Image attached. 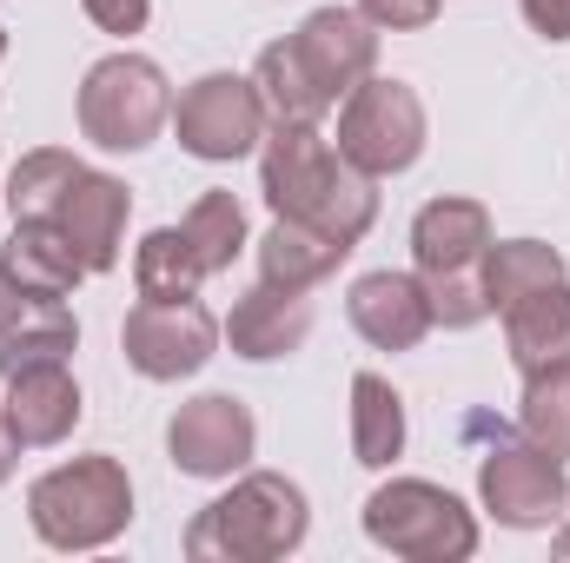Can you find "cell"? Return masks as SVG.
Here are the masks:
<instances>
[{
    "label": "cell",
    "mask_w": 570,
    "mask_h": 563,
    "mask_svg": "<svg viewBox=\"0 0 570 563\" xmlns=\"http://www.w3.org/2000/svg\"><path fill=\"white\" fill-rule=\"evenodd\" d=\"M365 537L405 563H464L478 551V517L425 477H392L365 497Z\"/></svg>",
    "instance_id": "8992f818"
},
{
    "label": "cell",
    "mask_w": 570,
    "mask_h": 563,
    "mask_svg": "<svg viewBox=\"0 0 570 563\" xmlns=\"http://www.w3.org/2000/svg\"><path fill=\"white\" fill-rule=\"evenodd\" d=\"M0 412H7V431L20 437V451H47V444L73 437L87 405H80V385H73L67 358H47V365H27V372L7 378Z\"/></svg>",
    "instance_id": "9a60e30c"
},
{
    "label": "cell",
    "mask_w": 570,
    "mask_h": 563,
    "mask_svg": "<svg viewBox=\"0 0 570 563\" xmlns=\"http://www.w3.org/2000/svg\"><path fill=\"white\" fill-rule=\"evenodd\" d=\"M345 318L379 352H412V345H425V332L438 325L419 273H365L352 285V298H345Z\"/></svg>",
    "instance_id": "5bb4252c"
},
{
    "label": "cell",
    "mask_w": 570,
    "mask_h": 563,
    "mask_svg": "<svg viewBox=\"0 0 570 563\" xmlns=\"http://www.w3.org/2000/svg\"><path fill=\"white\" fill-rule=\"evenodd\" d=\"M253 87H259V100H266V120H273V127H318V120L332 113V100L318 93V80L298 67L292 40H273V47L259 53Z\"/></svg>",
    "instance_id": "44dd1931"
},
{
    "label": "cell",
    "mask_w": 570,
    "mask_h": 563,
    "mask_svg": "<svg viewBox=\"0 0 570 563\" xmlns=\"http://www.w3.org/2000/svg\"><path fill=\"white\" fill-rule=\"evenodd\" d=\"M564 259L544 246V239H491V253H484V298H491V312H504V305H518V298H531V292H544V285H564Z\"/></svg>",
    "instance_id": "603a6c76"
},
{
    "label": "cell",
    "mask_w": 570,
    "mask_h": 563,
    "mask_svg": "<svg viewBox=\"0 0 570 563\" xmlns=\"http://www.w3.org/2000/svg\"><path fill=\"white\" fill-rule=\"evenodd\" d=\"M551 551H558V557L570 563V524H564V531H558V544H551Z\"/></svg>",
    "instance_id": "4dcf8cb0"
},
{
    "label": "cell",
    "mask_w": 570,
    "mask_h": 563,
    "mask_svg": "<svg viewBox=\"0 0 570 563\" xmlns=\"http://www.w3.org/2000/svg\"><path fill=\"white\" fill-rule=\"evenodd\" d=\"M80 345V318L67 312V298H33L0 273V378L67 358Z\"/></svg>",
    "instance_id": "2e32d148"
},
{
    "label": "cell",
    "mask_w": 570,
    "mask_h": 563,
    "mask_svg": "<svg viewBox=\"0 0 570 563\" xmlns=\"http://www.w3.org/2000/svg\"><path fill=\"white\" fill-rule=\"evenodd\" d=\"M518 431H524L538 451L570 457V358H564V365H544V372H524Z\"/></svg>",
    "instance_id": "d4e9b609"
},
{
    "label": "cell",
    "mask_w": 570,
    "mask_h": 563,
    "mask_svg": "<svg viewBox=\"0 0 570 563\" xmlns=\"http://www.w3.org/2000/svg\"><path fill=\"white\" fill-rule=\"evenodd\" d=\"M173 127H179V146L193 159L226 166V159H246L253 146H266V127L273 120H266V100H259L253 80H239V73H199L179 93Z\"/></svg>",
    "instance_id": "30bf717a"
},
{
    "label": "cell",
    "mask_w": 570,
    "mask_h": 563,
    "mask_svg": "<svg viewBox=\"0 0 570 563\" xmlns=\"http://www.w3.org/2000/svg\"><path fill=\"white\" fill-rule=\"evenodd\" d=\"M305 491L279 471L239 477L226 497H213L186 524V557L193 563H279L305 544Z\"/></svg>",
    "instance_id": "3957f363"
},
{
    "label": "cell",
    "mask_w": 570,
    "mask_h": 563,
    "mask_svg": "<svg viewBox=\"0 0 570 563\" xmlns=\"http://www.w3.org/2000/svg\"><path fill=\"white\" fill-rule=\"evenodd\" d=\"M27 524L47 551H100L134 524V477L120 457L94 451L73 464H53L27 484Z\"/></svg>",
    "instance_id": "277c9868"
},
{
    "label": "cell",
    "mask_w": 570,
    "mask_h": 563,
    "mask_svg": "<svg viewBox=\"0 0 570 563\" xmlns=\"http://www.w3.org/2000/svg\"><path fill=\"white\" fill-rule=\"evenodd\" d=\"M0 60H7V33H0Z\"/></svg>",
    "instance_id": "1f68e13d"
},
{
    "label": "cell",
    "mask_w": 570,
    "mask_h": 563,
    "mask_svg": "<svg viewBox=\"0 0 570 563\" xmlns=\"http://www.w3.org/2000/svg\"><path fill=\"white\" fill-rule=\"evenodd\" d=\"M358 13L379 33H419V27L438 20V0H358Z\"/></svg>",
    "instance_id": "4316f807"
},
{
    "label": "cell",
    "mask_w": 570,
    "mask_h": 563,
    "mask_svg": "<svg viewBox=\"0 0 570 563\" xmlns=\"http://www.w3.org/2000/svg\"><path fill=\"white\" fill-rule=\"evenodd\" d=\"M399 451H405V405H399V392L379 372H358L352 378V457L365 471H385Z\"/></svg>",
    "instance_id": "7402d4cb"
},
{
    "label": "cell",
    "mask_w": 570,
    "mask_h": 563,
    "mask_svg": "<svg viewBox=\"0 0 570 563\" xmlns=\"http://www.w3.org/2000/svg\"><path fill=\"white\" fill-rule=\"evenodd\" d=\"M253 444H259V424L233 392H206V398L179 405L166 424V451L186 477H233V471H246Z\"/></svg>",
    "instance_id": "7c38bea8"
},
{
    "label": "cell",
    "mask_w": 570,
    "mask_h": 563,
    "mask_svg": "<svg viewBox=\"0 0 570 563\" xmlns=\"http://www.w3.org/2000/svg\"><path fill=\"white\" fill-rule=\"evenodd\" d=\"M478 497L498 524L511 531H544L570 511V477H564V457L538 451L531 437L511 444L504 424H498V444L478 457Z\"/></svg>",
    "instance_id": "9c48e42d"
},
{
    "label": "cell",
    "mask_w": 570,
    "mask_h": 563,
    "mask_svg": "<svg viewBox=\"0 0 570 563\" xmlns=\"http://www.w3.org/2000/svg\"><path fill=\"white\" fill-rule=\"evenodd\" d=\"M312 338V305L305 292H285V285L259 279L253 292L233 298V318H226V345L253 365H273L285 352H298Z\"/></svg>",
    "instance_id": "e0dca14e"
},
{
    "label": "cell",
    "mask_w": 570,
    "mask_h": 563,
    "mask_svg": "<svg viewBox=\"0 0 570 563\" xmlns=\"http://www.w3.org/2000/svg\"><path fill=\"white\" fill-rule=\"evenodd\" d=\"M484 253H491V213L478 199H431L412 219V259H419V279H425L438 325L464 332V325L491 318Z\"/></svg>",
    "instance_id": "5b68a950"
},
{
    "label": "cell",
    "mask_w": 570,
    "mask_h": 563,
    "mask_svg": "<svg viewBox=\"0 0 570 563\" xmlns=\"http://www.w3.org/2000/svg\"><path fill=\"white\" fill-rule=\"evenodd\" d=\"M259 186L273 219H298L338 246H358L379 219V179L358 172L318 127H273L259 152Z\"/></svg>",
    "instance_id": "6da1fadb"
},
{
    "label": "cell",
    "mask_w": 570,
    "mask_h": 563,
    "mask_svg": "<svg viewBox=\"0 0 570 563\" xmlns=\"http://www.w3.org/2000/svg\"><path fill=\"white\" fill-rule=\"evenodd\" d=\"M213 345H219V318H213L199 298H173V305L140 298V305L127 312V325H120L127 365H134L140 378H153V385L193 378V372L213 358Z\"/></svg>",
    "instance_id": "8fae6325"
},
{
    "label": "cell",
    "mask_w": 570,
    "mask_h": 563,
    "mask_svg": "<svg viewBox=\"0 0 570 563\" xmlns=\"http://www.w3.org/2000/svg\"><path fill=\"white\" fill-rule=\"evenodd\" d=\"M338 152L372 179L405 172L425 152V100L405 80H358L338 107Z\"/></svg>",
    "instance_id": "ba28073f"
},
{
    "label": "cell",
    "mask_w": 570,
    "mask_h": 563,
    "mask_svg": "<svg viewBox=\"0 0 570 563\" xmlns=\"http://www.w3.org/2000/svg\"><path fill=\"white\" fill-rule=\"evenodd\" d=\"M206 279H213V273L199 266V253L186 246L179 226L146 233L140 253H134V285H140V298H159V305H173V298H199V285Z\"/></svg>",
    "instance_id": "cb8c5ba5"
},
{
    "label": "cell",
    "mask_w": 570,
    "mask_h": 563,
    "mask_svg": "<svg viewBox=\"0 0 570 563\" xmlns=\"http://www.w3.org/2000/svg\"><path fill=\"white\" fill-rule=\"evenodd\" d=\"M7 206H13V219H53L73 239V253L87 259V273H114L120 266L134 192L114 172H94L87 159H73L67 146L20 152V166L7 179Z\"/></svg>",
    "instance_id": "7a4b0ae2"
},
{
    "label": "cell",
    "mask_w": 570,
    "mask_h": 563,
    "mask_svg": "<svg viewBox=\"0 0 570 563\" xmlns=\"http://www.w3.org/2000/svg\"><path fill=\"white\" fill-rule=\"evenodd\" d=\"M345 253L352 246H338V239H325L298 219H273V233L259 239V279L285 285V292H312L345 266Z\"/></svg>",
    "instance_id": "ffe728a7"
},
{
    "label": "cell",
    "mask_w": 570,
    "mask_h": 563,
    "mask_svg": "<svg viewBox=\"0 0 570 563\" xmlns=\"http://www.w3.org/2000/svg\"><path fill=\"white\" fill-rule=\"evenodd\" d=\"M80 7H87V20L100 33H140L153 20V0H80Z\"/></svg>",
    "instance_id": "83f0119b"
},
{
    "label": "cell",
    "mask_w": 570,
    "mask_h": 563,
    "mask_svg": "<svg viewBox=\"0 0 570 563\" xmlns=\"http://www.w3.org/2000/svg\"><path fill=\"white\" fill-rule=\"evenodd\" d=\"M0 273L33 298H67L87 279V259L73 253V239L53 219H13V239L0 246Z\"/></svg>",
    "instance_id": "ac0fdd59"
},
{
    "label": "cell",
    "mask_w": 570,
    "mask_h": 563,
    "mask_svg": "<svg viewBox=\"0 0 570 563\" xmlns=\"http://www.w3.org/2000/svg\"><path fill=\"white\" fill-rule=\"evenodd\" d=\"M179 233H186V246L199 253L206 273H226V266L246 253V206H239L233 192H199L193 213L179 219Z\"/></svg>",
    "instance_id": "484cf974"
},
{
    "label": "cell",
    "mask_w": 570,
    "mask_h": 563,
    "mask_svg": "<svg viewBox=\"0 0 570 563\" xmlns=\"http://www.w3.org/2000/svg\"><path fill=\"white\" fill-rule=\"evenodd\" d=\"M524 20L544 40H570V0H524Z\"/></svg>",
    "instance_id": "f1b7e54d"
},
{
    "label": "cell",
    "mask_w": 570,
    "mask_h": 563,
    "mask_svg": "<svg viewBox=\"0 0 570 563\" xmlns=\"http://www.w3.org/2000/svg\"><path fill=\"white\" fill-rule=\"evenodd\" d=\"M173 120V93L166 73L146 53H107L87 67L80 80V134L100 152H140L159 140V127Z\"/></svg>",
    "instance_id": "52a82bcc"
},
{
    "label": "cell",
    "mask_w": 570,
    "mask_h": 563,
    "mask_svg": "<svg viewBox=\"0 0 570 563\" xmlns=\"http://www.w3.org/2000/svg\"><path fill=\"white\" fill-rule=\"evenodd\" d=\"M292 40V53H298V67L318 80V93L338 107L358 80H372V67H379V27L358 13V7H318V13H305L298 20V33H285Z\"/></svg>",
    "instance_id": "4fadbf2b"
},
{
    "label": "cell",
    "mask_w": 570,
    "mask_h": 563,
    "mask_svg": "<svg viewBox=\"0 0 570 563\" xmlns=\"http://www.w3.org/2000/svg\"><path fill=\"white\" fill-rule=\"evenodd\" d=\"M13 464H20V437L7 431V412H0V484L13 477Z\"/></svg>",
    "instance_id": "f546056e"
},
{
    "label": "cell",
    "mask_w": 570,
    "mask_h": 563,
    "mask_svg": "<svg viewBox=\"0 0 570 563\" xmlns=\"http://www.w3.org/2000/svg\"><path fill=\"white\" fill-rule=\"evenodd\" d=\"M504 345H511V365L518 372H544V365H564L570 358V279L544 285L518 305H504Z\"/></svg>",
    "instance_id": "d6986e66"
}]
</instances>
